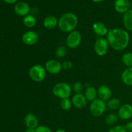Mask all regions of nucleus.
<instances>
[{
    "mask_svg": "<svg viewBox=\"0 0 132 132\" xmlns=\"http://www.w3.org/2000/svg\"><path fill=\"white\" fill-rule=\"evenodd\" d=\"M109 46L116 51H122L128 47L130 43L128 32L123 28H115L109 30L106 35Z\"/></svg>",
    "mask_w": 132,
    "mask_h": 132,
    "instance_id": "f257e3e1",
    "label": "nucleus"
},
{
    "mask_svg": "<svg viewBox=\"0 0 132 132\" xmlns=\"http://www.w3.org/2000/svg\"><path fill=\"white\" fill-rule=\"evenodd\" d=\"M78 18L75 14L67 12L63 14L58 19V27L59 29L65 33H70L76 30L78 25Z\"/></svg>",
    "mask_w": 132,
    "mask_h": 132,
    "instance_id": "f03ea898",
    "label": "nucleus"
},
{
    "mask_svg": "<svg viewBox=\"0 0 132 132\" xmlns=\"http://www.w3.org/2000/svg\"><path fill=\"white\" fill-rule=\"evenodd\" d=\"M52 92L55 97L59 99H68L72 95V87L67 82H59L53 86Z\"/></svg>",
    "mask_w": 132,
    "mask_h": 132,
    "instance_id": "7ed1b4c3",
    "label": "nucleus"
},
{
    "mask_svg": "<svg viewBox=\"0 0 132 132\" xmlns=\"http://www.w3.org/2000/svg\"><path fill=\"white\" fill-rule=\"evenodd\" d=\"M46 72L45 67L41 64H35L30 68L28 74L32 81L36 82H41L46 79Z\"/></svg>",
    "mask_w": 132,
    "mask_h": 132,
    "instance_id": "20e7f679",
    "label": "nucleus"
},
{
    "mask_svg": "<svg viewBox=\"0 0 132 132\" xmlns=\"http://www.w3.org/2000/svg\"><path fill=\"white\" fill-rule=\"evenodd\" d=\"M107 109L106 101L97 98L91 102L90 105V112L94 117H100L105 113Z\"/></svg>",
    "mask_w": 132,
    "mask_h": 132,
    "instance_id": "39448f33",
    "label": "nucleus"
},
{
    "mask_svg": "<svg viewBox=\"0 0 132 132\" xmlns=\"http://www.w3.org/2000/svg\"><path fill=\"white\" fill-rule=\"evenodd\" d=\"M82 43V35L77 30H73L68 33L66 39V45L70 49H76Z\"/></svg>",
    "mask_w": 132,
    "mask_h": 132,
    "instance_id": "423d86ee",
    "label": "nucleus"
},
{
    "mask_svg": "<svg viewBox=\"0 0 132 132\" xmlns=\"http://www.w3.org/2000/svg\"><path fill=\"white\" fill-rule=\"evenodd\" d=\"M109 46V44L106 39L104 37H99L94 43V51L99 56H104L108 53Z\"/></svg>",
    "mask_w": 132,
    "mask_h": 132,
    "instance_id": "0eeeda50",
    "label": "nucleus"
},
{
    "mask_svg": "<svg viewBox=\"0 0 132 132\" xmlns=\"http://www.w3.org/2000/svg\"><path fill=\"white\" fill-rule=\"evenodd\" d=\"M45 68L46 72L52 75H57L63 70L62 63L56 59H49L45 63Z\"/></svg>",
    "mask_w": 132,
    "mask_h": 132,
    "instance_id": "6e6552de",
    "label": "nucleus"
},
{
    "mask_svg": "<svg viewBox=\"0 0 132 132\" xmlns=\"http://www.w3.org/2000/svg\"><path fill=\"white\" fill-rule=\"evenodd\" d=\"M39 41V35L34 31H27L22 36V41L28 46H33Z\"/></svg>",
    "mask_w": 132,
    "mask_h": 132,
    "instance_id": "1a4fd4ad",
    "label": "nucleus"
},
{
    "mask_svg": "<svg viewBox=\"0 0 132 132\" xmlns=\"http://www.w3.org/2000/svg\"><path fill=\"white\" fill-rule=\"evenodd\" d=\"M118 116L121 119L127 121L132 117V105L125 104L118 110Z\"/></svg>",
    "mask_w": 132,
    "mask_h": 132,
    "instance_id": "9d476101",
    "label": "nucleus"
},
{
    "mask_svg": "<svg viewBox=\"0 0 132 132\" xmlns=\"http://www.w3.org/2000/svg\"><path fill=\"white\" fill-rule=\"evenodd\" d=\"M87 99L85 95L81 94H76L72 98V105L77 109H82L87 104Z\"/></svg>",
    "mask_w": 132,
    "mask_h": 132,
    "instance_id": "9b49d317",
    "label": "nucleus"
},
{
    "mask_svg": "<svg viewBox=\"0 0 132 132\" xmlns=\"http://www.w3.org/2000/svg\"><path fill=\"white\" fill-rule=\"evenodd\" d=\"M30 7L25 2H18L14 6V12L19 16L25 17L30 12Z\"/></svg>",
    "mask_w": 132,
    "mask_h": 132,
    "instance_id": "f8f14e48",
    "label": "nucleus"
},
{
    "mask_svg": "<svg viewBox=\"0 0 132 132\" xmlns=\"http://www.w3.org/2000/svg\"><path fill=\"white\" fill-rule=\"evenodd\" d=\"M97 94L99 99L104 101H108L112 96V90L109 86L106 85H102L98 88Z\"/></svg>",
    "mask_w": 132,
    "mask_h": 132,
    "instance_id": "ddd939ff",
    "label": "nucleus"
},
{
    "mask_svg": "<svg viewBox=\"0 0 132 132\" xmlns=\"http://www.w3.org/2000/svg\"><path fill=\"white\" fill-rule=\"evenodd\" d=\"M92 30L97 36L103 37L106 36L109 30L108 29L105 24L100 21H97L94 23L92 25Z\"/></svg>",
    "mask_w": 132,
    "mask_h": 132,
    "instance_id": "4468645a",
    "label": "nucleus"
},
{
    "mask_svg": "<svg viewBox=\"0 0 132 132\" xmlns=\"http://www.w3.org/2000/svg\"><path fill=\"white\" fill-rule=\"evenodd\" d=\"M115 9L119 14H125L130 10L131 4L129 0H116Z\"/></svg>",
    "mask_w": 132,
    "mask_h": 132,
    "instance_id": "2eb2a0df",
    "label": "nucleus"
},
{
    "mask_svg": "<svg viewBox=\"0 0 132 132\" xmlns=\"http://www.w3.org/2000/svg\"><path fill=\"white\" fill-rule=\"evenodd\" d=\"M24 122L27 128L36 129L39 126V121L37 117L32 113L26 115L24 119Z\"/></svg>",
    "mask_w": 132,
    "mask_h": 132,
    "instance_id": "dca6fc26",
    "label": "nucleus"
},
{
    "mask_svg": "<svg viewBox=\"0 0 132 132\" xmlns=\"http://www.w3.org/2000/svg\"><path fill=\"white\" fill-rule=\"evenodd\" d=\"M121 79L125 85L132 86V67H127L122 72Z\"/></svg>",
    "mask_w": 132,
    "mask_h": 132,
    "instance_id": "f3484780",
    "label": "nucleus"
},
{
    "mask_svg": "<svg viewBox=\"0 0 132 132\" xmlns=\"http://www.w3.org/2000/svg\"><path fill=\"white\" fill-rule=\"evenodd\" d=\"M43 23L46 29H53L58 26V19L54 15H48L44 19Z\"/></svg>",
    "mask_w": 132,
    "mask_h": 132,
    "instance_id": "a211bd4d",
    "label": "nucleus"
},
{
    "mask_svg": "<svg viewBox=\"0 0 132 132\" xmlns=\"http://www.w3.org/2000/svg\"><path fill=\"white\" fill-rule=\"evenodd\" d=\"M84 95H85V97L86 98L88 101L92 102L93 101L97 99V90L94 86H89L86 87Z\"/></svg>",
    "mask_w": 132,
    "mask_h": 132,
    "instance_id": "6ab92c4d",
    "label": "nucleus"
},
{
    "mask_svg": "<svg viewBox=\"0 0 132 132\" xmlns=\"http://www.w3.org/2000/svg\"><path fill=\"white\" fill-rule=\"evenodd\" d=\"M122 22L126 30L132 32V9L124 14Z\"/></svg>",
    "mask_w": 132,
    "mask_h": 132,
    "instance_id": "aec40b11",
    "label": "nucleus"
},
{
    "mask_svg": "<svg viewBox=\"0 0 132 132\" xmlns=\"http://www.w3.org/2000/svg\"><path fill=\"white\" fill-rule=\"evenodd\" d=\"M23 23L26 27L31 28L36 26V23H37V19H36L35 15L28 14L23 18Z\"/></svg>",
    "mask_w": 132,
    "mask_h": 132,
    "instance_id": "412c9836",
    "label": "nucleus"
},
{
    "mask_svg": "<svg viewBox=\"0 0 132 132\" xmlns=\"http://www.w3.org/2000/svg\"><path fill=\"white\" fill-rule=\"evenodd\" d=\"M107 108L112 110H118L121 106V101L116 97H112L106 103Z\"/></svg>",
    "mask_w": 132,
    "mask_h": 132,
    "instance_id": "4be33fe9",
    "label": "nucleus"
},
{
    "mask_svg": "<svg viewBox=\"0 0 132 132\" xmlns=\"http://www.w3.org/2000/svg\"><path fill=\"white\" fill-rule=\"evenodd\" d=\"M119 117L118 115L116 113H110L106 116L105 119V122L109 126H114L118 121Z\"/></svg>",
    "mask_w": 132,
    "mask_h": 132,
    "instance_id": "5701e85b",
    "label": "nucleus"
},
{
    "mask_svg": "<svg viewBox=\"0 0 132 132\" xmlns=\"http://www.w3.org/2000/svg\"><path fill=\"white\" fill-rule=\"evenodd\" d=\"M122 63L127 67H132V52H126L122 56Z\"/></svg>",
    "mask_w": 132,
    "mask_h": 132,
    "instance_id": "b1692460",
    "label": "nucleus"
},
{
    "mask_svg": "<svg viewBox=\"0 0 132 132\" xmlns=\"http://www.w3.org/2000/svg\"><path fill=\"white\" fill-rule=\"evenodd\" d=\"M61 108L63 110L68 111L71 109L72 106V100L68 98V99H61L60 103Z\"/></svg>",
    "mask_w": 132,
    "mask_h": 132,
    "instance_id": "393cba45",
    "label": "nucleus"
},
{
    "mask_svg": "<svg viewBox=\"0 0 132 132\" xmlns=\"http://www.w3.org/2000/svg\"><path fill=\"white\" fill-rule=\"evenodd\" d=\"M67 54V47L63 46H61L59 47H58L56 49V51H55V56L56 57H57L58 59H62V58H64L66 56Z\"/></svg>",
    "mask_w": 132,
    "mask_h": 132,
    "instance_id": "a878e982",
    "label": "nucleus"
},
{
    "mask_svg": "<svg viewBox=\"0 0 132 132\" xmlns=\"http://www.w3.org/2000/svg\"><path fill=\"white\" fill-rule=\"evenodd\" d=\"M84 85H82V82L79 81H76L73 83V86H72V90L76 94H81L83 91Z\"/></svg>",
    "mask_w": 132,
    "mask_h": 132,
    "instance_id": "bb28decb",
    "label": "nucleus"
},
{
    "mask_svg": "<svg viewBox=\"0 0 132 132\" xmlns=\"http://www.w3.org/2000/svg\"><path fill=\"white\" fill-rule=\"evenodd\" d=\"M108 132H128L125 126L122 125H116L113 126L109 130Z\"/></svg>",
    "mask_w": 132,
    "mask_h": 132,
    "instance_id": "cd10ccee",
    "label": "nucleus"
},
{
    "mask_svg": "<svg viewBox=\"0 0 132 132\" xmlns=\"http://www.w3.org/2000/svg\"><path fill=\"white\" fill-rule=\"evenodd\" d=\"M35 130H36V132H52L50 128L44 126V125L38 126Z\"/></svg>",
    "mask_w": 132,
    "mask_h": 132,
    "instance_id": "c85d7f7f",
    "label": "nucleus"
},
{
    "mask_svg": "<svg viewBox=\"0 0 132 132\" xmlns=\"http://www.w3.org/2000/svg\"><path fill=\"white\" fill-rule=\"evenodd\" d=\"M72 66H73V64H72V62L69 60L65 61H64L62 63L63 69L65 70H68L71 69V68H72Z\"/></svg>",
    "mask_w": 132,
    "mask_h": 132,
    "instance_id": "c756f323",
    "label": "nucleus"
},
{
    "mask_svg": "<svg viewBox=\"0 0 132 132\" xmlns=\"http://www.w3.org/2000/svg\"><path fill=\"white\" fill-rule=\"evenodd\" d=\"M125 128L128 132H132V121L127 122L126 125H125Z\"/></svg>",
    "mask_w": 132,
    "mask_h": 132,
    "instance_id": "7c9ffc66",
    "label": "nucleus"
},
{
    "mask_svg": "<svg viewBox=\"0 0 132 132\" xmlns=\"http://www.w3.org/2000/svg\"><path fill=\"white\" fill-rule=\"evenodd\" d=\"M3 1H5V3L9 4H14L15 3H16L18 0H3Z\"/></svg>",
    "mask_w": 132,
    "mask_h": 132,
    "instance_id": "2f4dec72",
    "label": "nucleus"
},
{
    "mask_svg": "<svg viewBox=\"0 0 132 132\" xmlns=\"http://www.w3.org/2000/svg\"><path fill=\"white\" fill-rule=\"evenodd\" d=\"M24 132H36V130L34 128H27Z\"/></svg>",
    "mask_w": 132,
    "mask_h": 132,
    "instance_id": "473e14b6",
    "label": "nucleus"
},
{
    "mask_svg": "<svg viewBox=\"0 0 132 132\" xmlns=\"http://www.w3.org/2000/svg\"><path fill=\"white\" fill-rule=\"evenodd\" d=\"M55 132H67V131H66V130H63V129H59V130H57Z\"/></svg>",
    "mask_w": 132,
    "mask_h": 132,
    "instance_id": "72a5a7b5",
    "label": "nucleus"
},
{
    "mask_svg": "<svg viewBox=\"0 0 132 132\" xmlns=\"http://www.w3.org/2000/svg\"><path fill=\"white\" fill-rule=\"evenodd\" d=\"M92 1L95 3H99V2H101V1H104V0H92Z\"/></svg>",
    "mask_w": 132,
    "mask_h": 132,
    "instance_id": "f704fd0d",
    "label": "nucleus"
},
{
    "mask_svg": "<svg viewBox=\"0 0 132 132\" xmlns=\"http://www.w3.org/2000/svg\"><path fill=\"white\" fill-rule=\"evenodd\" d=\"M131 9H132V3H131Z\"/></svg>",
    "mask_w": 132,
    "mask_h": 132,
    "instance_id": "c9c22d12",
    "label": "nucleus"
}]
</instances>
